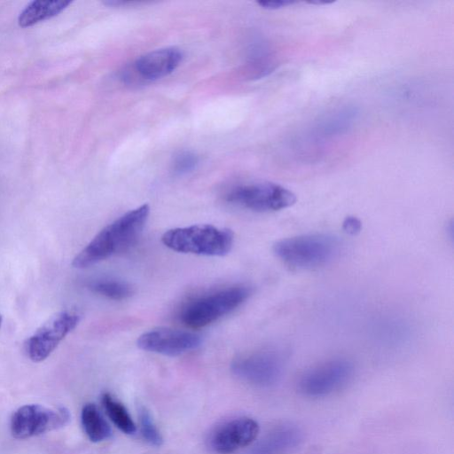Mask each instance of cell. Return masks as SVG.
Segmentation results:
<instances>
[{"label":"cell","instance_id":"cell-9","mask_svg":"<svg viewBox=\"0 0 454 454\" xmlns=\"http://www.w3.org/2000/svg\"><path fill=\"white\" fill-rule=\"evenodd\" d=\"M231 369L239 378L248 383L270 387L281 379L284 361L276 352L259 351L236 358Z\"/></svg>","mask_w":454,"mask_h":454},{"label":"cell","instance_id":"cell-18","mask_svg":"<svg viewBox=\"0 0 454 454\" xmlns=\"http://www.w3.org/2000/svg\"><path fill=\"white\" fill-rule=\"evenodd\" d=\"M138 418L139 428L144 440L151 446H160L163 442L162 435L146 408L139 407Z\"/></svg>","mask_w":454,"mask_h":454},{"label":"cell","instance_id":"cell-12","mask_svg":"<svg viewBox=\"0 0 454 454\" xmlns=\"http://www.w3.org/2000/svg\"><path fill=\"white\" fill-rule=\"evenodd\" d=\"M182 59L183 53L177 48L158 49L137 58L134 68L143 79L155 81L175 71Z\"/></svg>","mask_w":454,"mask_h":454},{"label":"cell","instance_id":"cell-16","mask_svg":"<svg viewBox=\"0 0 454 454\" xmlns=\"http://www.w3.org/2000/svg\"><path fill=\"white\" fill-rule=\"evenodd\" d=\"M104 410L111 421L124 434H133L137 427L126 407L115 400L109 393L101 396Z\"/></svg>","mask_w":454,"mask_h":454},{"label":"cell","instance_id":"cell-14","mask_svg":"<svg viewBox=\"0 0 454 454\" xmlns=\"http://www.w3.org/2000/svg\"><path fill=\"white\" fill-rule=\"evenodd\" d=\"M71 0H35L20 12L18 23L22 27H31L40 21L53 18L64 11Z\"/></svg>","mask_w":454,"mask_h":454},{"label":"cell","instance_id":"cell-3","mask_svg":"<svg viewBox=\"0 0 454 454\" xmlns=\"http://www.w3.org/2000/svg\"><path fill=\"white\" fill-rule=\"evenodd\" d=\"M162 243L174 251L208 256H223L233 245L231 230L210 224H196L174 228L161 237Z\"/></svg>","mask_w":454,"mask_h":454},{"label":"cell","instance_id":"cell-11","mask_svg":"<svg viewBox=\"0 0 454 454\" xmlns=\"http://www.w3.org/2000/svg\"><path fill=\"white\" fill-rule=\"evenodd\" d=\"M137 344L145 351L176 356L197 348L201 344V338L188 331L157 328L140 335Z\"/></svg>","mask_w":454,"mask_h":454},{"label":"cell","instance_id":"cell-1","mask_svg":"<svg viewBox=\"0 0 454 454\" xmlns=\"http://www.w3.org/2000/svg\"><path fill=\"white\" fill-rule=\"evenodd\" d=\"M150 207L144 204L103 228L74 258V268L84 269L130 248L145 226Z\"/></svg>","mask_w":454,"mask_h":454},{"label":"cell","instance_id":"cell-8","mask_svg":"<svg viewBox=\"0 0 454 454\" xmlns=\"http://www.w3.org/2000/svg\"><path fill=\"white\" fill-rule=\"evenodd\" d=\"M78 322L79 316L69 311L51 316L26 340L25 349L29 359L35 363L45 360Z\"/></svg>","mask_w":454,"mask_h":454},{"label":"cell","instance_id":"cell-5","mask_svg":"<svg viewBox=\"0 0 454 454\" xmlns=\"http://www.w3.org/2000/svg\"><path fill=\"white\" fill-rule=\"evenodd\" d=\"M354 375L353 364L345 358H333L307 370L299 379V392L311 398L330 395L348 385Z\"/></svg>","mask_w":454,"mask_h":454},{"label":"cell","instance_id":"cell-10","mask_svg":"<svg viewBox=\"0 0 454 454\" xmlns=\"http://www.w3.org/2000/svg\"><path fill=\"white\" fill-rule=\"evenodd\" d=\"M258 434L259 425L254 419L236 418L215 427L209 434L207 444L217 454H231L250 445Z\"/></svg>","mask_w":454,"mask_h":454},{"label":"cell","instance_id":"cell-20","mask_svg":"<svg viewBox=\"0 0 454 454\" xmlns=\"http://www.w3.org/2000/svg\"><path fill=\"white\" fill-rule=\"evenodd\" d=\"M296 1L293 0H262L258 1L257 4L263 9L267 10H278L283 7L293 5L296 4Z\"/></svg>","mask_w":454,"mask_h":454},{"label":"cell","instance_id":"cell-6","mask_svg":"<svg viewBox=\"0 0 454 454\" xmlns=\"http://www.w3.org/2000/svg\"><path fill=\"white\" fill-rule=\"evenodd\" d=\"M226 200L252 211L271 212L293 206L296 196L279 184L263 182L235 187Z\"/></svg>","mask_w":454,"mask_h":454},{"label":"cell","instance_id":"cell-13","mask_svg":"<svg viewBox=\"0 0 454 454\" xmlns=\"http://www.w3.org/2000/svg\"><path fill=\"white\" fill-rule=\"evenodd\" d=\"M302 440L299 427L282 424L271 429L252 450L251 454H288Z\"/></svg>","mask_w":454,"mask_h":454},{"label":"cell","instance_id":"cell-2","mask_svg":"<svg viewBox=\"0 0 454 454\" xmlns=\"http://www.w3.org/2000/svg\"><path fill=\"white\" fill-rule=\"evenodd\" d=\"M273 252L290 267L309 270L335 259L340 252V242L335 236L326 233L303 234L277 241Z\"/></svg>","mask_w":454,"mask_h":454},{"label":"cell","instance_id":"cell-19","mask_svg":"<svg viewBox=\"0 0 454 454\" xmlns=\"http://www.w3.org/2000/svg\"><path fill=\"white\" fill-rule=\"evenodd\" d=\"M198 163L199 157L194 153L183 151L175 155L172 168L176 175H185L194 170Z\"/></svg>","mask_w":454,"mask_h":454},{"label":"cell","instance_id":"cell-22","mask_svg":"<svg viewBox=\"0 0 454 454\" xmlns=\"http://www.w3.org/2000/svg\"><path fill=\"white\" fill-rule=\"evenodd\" d=\"M333 1L327 2V1H320V0H315V1L308 2V4H316V5H325V4H333Z\"/></svg>","mask_w":454,"mask_h":454},{"label":"cell","instance_id":"cell-23","mask_svg":"<svg viewBox=\"0 0 454 454\" xmlns=\"http://www.w3.org/2000/svg\"><path fill=\"white\" fill-rule=\"evenodd\" d=\"M2 322H3V316H2V314L0 313V327H1Z\"/></svg>","mask_w":454,"mask_h":454},{"label":"cell","instance_id":"cell-4","mask_svg":"<svg viewBox=\"0 0 454 454\" xmlns=\"http://www.w3.org/2000/svg\"><path fill=\"white\" fill-rule=\"evenodd\" d=\"M249 286L239 285L220 289L189 301L181 310L180 320L192 329L210 325L243 304L251 295Z\"/></svg>","mask_w":454,"mask_h":454},{"label":"cell","instance_id":"cell-17","mask_svg":"<svg viewBox=\"0 0 454 454\" xmlns=\"http://www.w3.org/2000/svg\"><path fill=\"white\" fill-rule=\"evenodd\" d=\"M88 287L95 294L114 301H122L133 294L131 286L124 281L102 278L91 281Z\"/></svg>","mask_w":454,"mask_h":454},{"label":"cell","instance_id":"cell-15","mask_svg":"<svg viewBox=\"0 0 454 454\" xmlns=\"http://www.w3.org/2000/svg\"><path fill=\"white\" fill-rule=\"evenodd\" d=\"M81 422L85 434L93 442L105 441L112 434L109 424L94 403H89L83 405Z\"/></svg>","mask_w":454,"mask_h":454},{"label":"cell","instance_id":"cell-7","mask_svg":"<svg viewBox=\"0 0 454 454\" xmlns=\"http://www.w3.org/2000/svg\"><path fill=\"white\" fill-rule=\"evenodd\" d=\"M70 419L64 408H47L40 404H26L11 417L10 428L13 437L27 439L65 426Z\"/></svg>","mask_w":454,"mask_h":454},{"label":"cell","instance_id":"cell-21","mask_svg":"<svg viewBox=\"0 0 454 454\" xmlns=\"http://www.w3.org/2000/svg\"><path fill=\"white\" fill-rule=\"evenodd\" d=\"M361 227V222L355 216H348L343 222V230L351 235L358 233Z\"/></svg>","mask_w":454,"mask_h":454}]
</instances>
